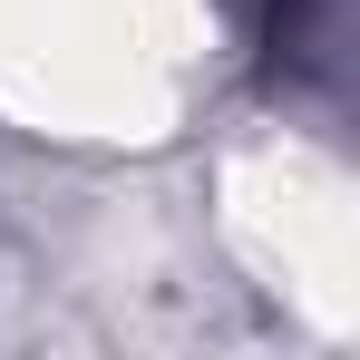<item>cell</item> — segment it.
Masks as SVG:
<instances>
[{
    "label": "cell",
    "mask_w": 360,
    "mask_h": 360,
    "mask_svg": "<svg viewBox=\"0 0 360 360\" xmlns=\"http://www.w3.org/2000/svg\"><path fill=\"white\" fill-rule=\"evenodd\" d=\"M253 10H263V20H273V30H283V20H292V10H302V0H253Z\"/></svg>",
    "instance_id": "obj_1"
}]
</instances>
